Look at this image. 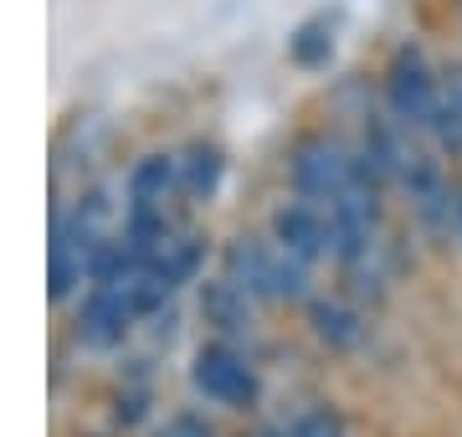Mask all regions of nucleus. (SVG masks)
Wrapping results in <instances>:
<instances>
[{
    "mask_svg": "<svg viewBox=\"0 0 462 437\" xmlns=\"http://www.w3.org/2000/svg\"><path fill=\"white\" fill-rule=\"evenodd\" d=\"M190 386L221 412H252L263 402V370L242 345L231 339H206L190 355Z\"/></svg>",
    "mask_w": 462,
    "mask_h": 437,
    "instance_id": "3",
    "label": "nucleus"
},
{
    "mask_svg": "<svg viewBox=\"0 0 462 437\" xmlns=\"http://www.w3.org/2000/svg\"><path fill=\"white\" fill-rule=\"evenodd\" d=\"M452 237L462 242V185H457V227H452Z\"/></svg>",
    "mask_w": 462,
    "mask_h": 437,
    "instance_id": "15",
    "label": "nucleus"
},
{
    "mask_svg": "<svg viewBox=\"0 0 462 437\" xmlns=\"http://www.w3.org/2000/svg\"><path fill=\"white\" fill-rule=\"evenodd\" d=\"M288 57H293L298 68H324V62H329L334 57V16L329 11H324V16H309L293 36H288Z\"/></svg>",
    "mask_w": 462,
    "mask_h": 437,
    "instance_id": "12",
    "label": "nucleus"
},
{
    "mask_svg": "<svg viewBox=\"0 0 462 437\" xmlns=\"http://www.w3.org/2000/svg\"><path fill=\"white\" fill-rule=\"evenodd\" d=\"M160 437H216V427L206 417H196V412H175V417L160 427Z\"/></svg>",
    "mask_w": 462,
    "mask_h": 437,
    "instance_id": "14",
    "label": "nucleus"
},
{
    "mask_svg": "<svg viewBox=\"0 0 462 437\" xmlns=\"http://www.w3.org/2000/svg\"><path fill=\"white\" fill-rule=\"evenodd\" d=\"M431 139H437L447 154H462V62L442 68V114H437Z\"/></svg>",
    "mask_w": 462,
    "mask_h": 437,
    "instance_id": "13",
    "label": "nucleus"
},
{
    "mask_svg": "<svg viewBox=\"0 0 462 437\" xmlns=\"http://www.w3.org/2000/svg\"><path fill=\"white\" fill-rule=\"evenodd\" d=\"M200 320L216 330V339H247L257 330V299L242 293V288L231 284V278H206L200 284Z\"/></svg>",
    "mask_w": 462,
    "mask_h": 437,
    "instance_id": "8",
    "label": "nucleus"
},
{
    "mask_svg": "<svg viewBox=\"0 0 462 437\" xmlns=\"http://www.w3.org/2000/svg\"><path fill=\"white\" fill-rule=\"evenodd\" d=\"M273 437H349V422L329 402H303L273 427Z\"/></svg>",
    "mask_w": 462,
    "mask_h": 437,
    "instance_id": "11",
    "label": "nucleus"
},
{
    "mask_svg": "<svg viewBox=\"0 0 462 437\" xmlns=\"http://www.w3.org/2000/svg\"><path fill=\"white\" fill-rule=\"evenodd\" d=\"M309 330L334 355H355L370 339V314L349 293H314L309 299Z\"/></svg>",
    "mask_w": 462,
    "mask_h": 437,
    "instance_id": "7",
    "label": "nucleus"
},
{
    "mask_svg": "<svg viewBox=\"0 0 462 437\" xmlns=\"http://www.w3.org/2000/svg\"><path fill=\"white\" fill-rule=\"evenodd\" d=\"M267 232H273V242H278L288 257H298V263H334V217L329 206L319 201H282L278 211H273V221H267Z\"/></svg>",
    "mask_w": 462,
    "mask_h": 437,
    "instance_id": "5",
    "label": "nucleus"
},
{
    "mask_svg": "<svg viewBox=\"0 0 462 437\" xmlns=\"http://www.w3.org/2000/svg\"><path fill=\"white\" fill-rule=\"evenodd\" d=\"M360 154H355V144H345V139L334 135H303L288 150V181H293V191L303 196V201H319V206H334L339 196H345L349 185L360 181Z\"/></svg>",
    "mask_w": 462,
    "mask_h": 437,
    "instance_id": "4",
    "label": "nucleus"
},
{
    "mask_svg": "<svg viewBox=\"0 0 462 437\" xmlns=\"http://www.w3.org/2000/svg\"><path fill=\"white\" fill-rule=\"evenodd\" d=\"M144 320L139 303H134V288H88L83 303H78V339L88 350H118L124 339L134 335V324Z\"/></svg>",
    "mask_w": 462,
    "mask_h": 437,
    "instance_id": "6",
    "label": "nucleus"
},
{
    "mask_svg": "<svg viewBox=\"0 0 462 437\" xmlns=\"http://www.w3.org/2000/svg\"><path fill=\"white\" fill-rule=\"evenodd\" d=\"M124 196H129L134 211H170L175 196H185L180 185V154L154 150L144 160H134L129 181H124Z\"/></svg>",
    "mask_w": 462,
    "mask_h": 437,
    "instance_id": "9",
    "label": "nucleus"
},
{
    "mask_svg": "<svg viewBox=\"0 0 462 437\" xmlns=\"http://www.w3.org/2000/svg\"><path fill=\"white\" fill-rule=\"evenodd\" d=\"M221 181H226V154H221V144H211V139H196V144H185L180 150V185L190 201H211L216 191H221Z\"/></svg>",
    "mask_w": 462,
    "mask_h": 437,
    "instance_id": "10",
    "label": "nucleus"
},
{
    "mask_svg": "<svg viewBox=\"0 0 462 437\" xmlns=\"http://www.w3.org/2000/svg\"><path fill=\"white\" fill-rule=\"evenodd\" d=\"M380 93H385V114L396 118L406 135H427L431 139L437 114H442V72L427 62V51L421 47H396V57L385 62Z\"/></svg>",
    "mask_w": 462,
    "mask_h": 437,
    "instance_id": "2",
    "label": "nucleus"
},
{
    "mask_svg": "<svg viewBox=\"0 0 462 437\" xmlns=\"http://www.w3.org/2000/svg\"><path fill=\"white\" fill-rule=\"evenodd\" d=\"M221 278L252 293L257 303H309L314 299V288H309V263H298L288 257L273 242V237H236L226 242V253H221Z\"/></svg>",
    "mask_w": 462,
    "mask_h": 437,
    "instance_id": "1",
    "label": "nucleus"
}]
</instances>
